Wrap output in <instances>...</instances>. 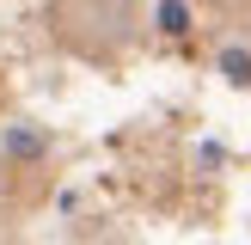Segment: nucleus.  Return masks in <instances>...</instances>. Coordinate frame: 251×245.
Returning <instances> with one entry per match:
<instances>
[{
	"label": "nucleus",
	"mask_w": 251,
	"mask_h": 245,
	"mask_svg": "<svg viewBox=\"0 0 251 245\" xmlns=\"http://www.w3.org/2000/svg\"><path fill=\"white\" fill-rule=\"evenodd\" d=\"M43 147H49V135H37V129H6V153H12V159H43Z\"/></svg>",
	"instance_id": "nucleus-1"
},
{
	"label": "nucleus",
	"mask_w": 251,
	"mask_h": 245,
	"mask_svg": "<svg viewBox=\"0 0 251 245\" xmlns=\"http://www.w3.org/2000/svg\"><path fill=\"white\" fill-rule=\"evenodd\" d=\"M221 74H227L233 86H251V55L245 49H221Z\"/></svg>",
	"instance_id": "nucleus-3"
},
{
	"label": "nucleus",
	"mask_w": 251,
	"mask_h": 245,
	"mask_svg": "<svg viewBox=\"0 0 251 245\" xmlns=\"http://www.w3.org/2000/svg\"><path fill=\"white\" fill-rule=\"evenodd\" d=\"M159 31L184 37V31H190V6H184V0H159Z\"/></svg>",
	"instance_id": "nucleus-2"
}]
</instances>
